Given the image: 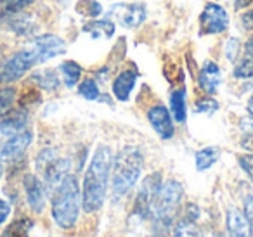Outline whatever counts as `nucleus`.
I'll list each match as a JSON object with an SVG mask.
<instances>
[{
    "mask_svg": "<svg viewBox=\"0 0 253 237\" xmlns=\"http://www.w3.org/2000/svg\"><path fill=\"white\" fill-rule=\"evenodd\" d=\"M32 4L33 0H0V18L18 14Z\"/></svg>",
    "mask_w": 253,
    "mask_h": 237,
    "instance_id": "obj_23",
    "label": "nucleus"
},
{
    "mask_svg": "<svg viewBox=\"0 0 253 237\" xmlns=\"http://www.w3.org/2000/svg\"><path fill=\"white\" fill-rule=\"evenodd\" d=\"M246 109H248L250 116H252V119H253V94H252V95H250L248 102H246Z\"/></svg>",
    "mask_w": 253,
    "mask_h": 237,
    "instance_id": "obj_39",
    "label": "nucleus"
},
{
    "mask_svg": "<svg viewBox=\"0 0 253 237\" xmlns=\"http://www.w3.org/2000/svg\"><path fill=\"white\" fill-rule=\"evenodd\" d=\"M78 94L87 101H99L101 99V90H99L97 83L94 78H87L78 85Z\"/></svg>",
    "mask_w": 253,
    "mask_h": 237,
    "instance_id": "obj_25",
    "label": "nucleus"
},
{
    "mask_svg": "<svg viewBox=\"0 0 253 237\" xmlns=\"http://www.w3.org/2000/svg\"><path fill=\"white\" fill-rule=\"evenodd\" d=\"M0 133L4 135H14L18 132H23L28 123V113L19 109V111H9L7 115L0 116Z\"/></svg>",
    "mask_w": 253,
    "mask_h": 237,
    "instance_id": "obj_17",
    "label": "nucleus"
},
{
    "mask_svg": "<svg viewBox=\"0 0 253 237\" xmlns=\"http://www.w3.org/2000/svg\"><path fill=\"white\" fill-rule=\"evenodd\" d=\"M33 133L30 130H23L14 135H11L5 140L2 146H0V159H14L19 154H23L26 151V147L32 144Z\"/></svg>",
    "mask_w": 253,
    "mask_h": 237,
    "instance_id": "obj_12",
    "label": "nucleus"
},
{
    "mask_svg": "<svg viewBox=\"0 0 253 237\" xmlns=\"http://www.w3.org/2000/svg\"><path fill=\"white\" fill-rule=\"evenodd\" d=\"M198 83H200L201 90H203L205 94H208V95L217 94L218 87H220V83H222V73H220L218 64L213 63V61H207L200 70Z\"/></svg>",
    "mask_w": 253,
    "mask_h": 237,
    "instance_id": "obj_14",
    "label": "nucleus"
},
{
    "mask_svg": "<svg viewBox=\"0 0 253 237\" xmlns=\"http://www.w3.org/2000/svg\"><path fill=\"white\" fill-rule=\"evenodd\" d=\"M173 237H201V234L196 229V223L182 218L173 229Z\"/></svg>",
    "mask_w": 253,
    "mask_h": 237,
    "instance_id": "obj_26",
    "label": "nucleus"
},
{
    "mask_svg": "<svg viewBox=\"0 0 253 237\" xmlns=\"http://www.w3.org/2000/svg\"><path fill=\"white\" fill-rule=\"evenodd\" d=\"M116 32V25L109 19H95L84 26V33H88L92 39H111Z\"/></svg>",
    "mask_w": 253,
    "mask_h": 237,
    "instance_id": "obj_18",
    "label": "nucleus"
},
{
    "mask_svg": "<svg viewBox=\"0 0 253 237\" xmlns=\"http://www.w3.org/2000/svg\"><path fill=\"white\" fill-rule=\"evenodd\" d=\"M238 161H239V166L245 170V173L253 182V154H243V156L238 158Z\"/></svg>",
    "mask_w": 253,
    "mask_h": 237,
    "instance_id": "obj_33",
    "label": "nucleus"
},
{
    "mask_svg": "<svg viewBox=\"0 0 253 237\" xmlns=\"http://www.w3.org/2000/svg\"><path fill=\"white\" fill-rule=\"evenodd\" d=\"M77 11L84 16H88V18H99L102 14V5L97 0H80Z\"/></svg>",
    "mask_w": 253,
    "mask_h": 237,
    "instance_id": "obj_27",
    "label": "nucleus"
},
{
    "mask_svg": "<svg viewBox=\"0 0 253 237\" xmlns=\"http://www.w3.org/2000/svg\"><path fill=\"white\" fill-rule=\"evenodd\" d=\"M239 49H241L239 40L236 39V37H231V39L227 40V43H225V57H227L229 61H234L239 52Z\"/></svg>",
    "mask_w": 253,
    "mask_h": 237,
    "instance_id": "obj_32",
    "label": "nucleus"
},
{
    "mask_svg": "<svg viewBox=\"0 0 253 237\" xmlns=\"http://www.w3.org/2000/svg\"><path fill=\"white\" fill-rule=\"evenodd\" d=\"M184 218L189 220V222H194L200 218V208H198L194 202H187L186 204V213H184Z\"/></svg>",
    "mask_w": 253,
    "mask_h": 237,
    "instance_id": "obj_34",
    "label": "nucleus"
},
{
    "mask_svg": "<svg viewBox=\"0 0 253 237\" xmlns=\"http://www.w3.org/2000/svg\"><path fill=\"white\" fill-rule=\"evenodd\" d=\"M59 71L63 75L64 85L68 88H73L82 78V66L78 63H75V61H64V63H61Z\"/></svg>",
    "mask_w": 253,
    "mask_h": 237,
    "instance_id": "obj_21",
    "label": "nucleus"
},
{
    "mask_svg": "<svg viewBox=\"0 0 253 237\" xmlns=\"http://www.w3.org/2000/svg\"><path fill=\"white\" fill-rule=\"evenodd\" d=\"M170 115L175 121L184 123L187 118V106H186V88H177L170 94Z\"/></svg>",
    "mask_w": 253,
    "mask_h": 237,
    "instance_id": "obj_19",
    "label": "nucleus"
},
{
    "mask_svg": "<svg viewBox=\"0 0 253 237\" xmlns=\"http://www.w3.org/2000/svg\"><path fill=\"white\" fill-rule=\"evenodd\" d=\"M32 80H35L43 90H56L59 87V78H57L56 71L54 70H43V71H39L32 77Z\"/></svg>",
    "mask_w": 253,
    "mask_h": 237,
    "instance_id": "obj_22",
    "label": "nucleus"
},
{
    "mask_svg": "<svg viewBox=\"0 0 253 237\" xmlns=\"http://www.w3.org/2000/svg\"><path fill=\"white\" fill-rule=\"evenodd\" d=\"M162 175L160 173H151L144 178L141 189H139L137 196L134 201V213L141 220H149L153 213V206H155L156 196L162 187Z\"/></svg>",
    "mask_w": 253,
    "mask_h": 237,
    "instance_id": "obj_7",
    "label": "nucleus"
},
{
    "mask_svg": "<svg viewBox=\"0 0 253 237\" xmlns=\"http://www.w3.org/2000/svg\"><path fill=\"white\" fill-rule=\"evenodd\" d=\"M82 192L75 175L68 173L52 196V218L59 229L70 230L77 225L80 215Z\"/></svg>",
    "mask_w": 253,
    "mask_h": 237,
    "instance_id": "obj_3",
    "label": "nucleus"
},
{
    "mask_svg": "<svg viewBox=\"0 0 253 237\" xmlns=\"http://www.w3.org/2000/svg\"><path fill=\"white\" fill-rule=\"evenodd\" d=\"M225 227H227L229 237H252V229H250L245 213H241L236 208H231L227 211Z\"/></svg>",
    "mask_w": 253,
    "mask_h": 237,
    "instance_id": "obj_16",
    "label": "nucleus"
},
{
    "mask_svg": "<svg viewBox=\"0 0 253 237\" xmlns=\"http://www.w3.org/2000/svg\"><path fill=\"white\" fill-rule=\"evenodd\" d=\"M148 121H149V125L153 126V130L158 133L160 139L170 140L173 137V133H175L172 115H170V111L163 104H155L149 109Z\"/></svg>",
    "mask_w": 253,
    "mask_h": 237,
    "instance_id": "obj_10",
    "label": "nucleus"
},
{
    "mask_svg": "<svg viewBox=\"0 0 253 237\" xmlns=\"http://www.w3.org/2000/svg\"><path fill=\"white\" fill-rule=\"evenodd\" d=\"M37 64H40V59L32 45L19 50L0 66V83H12L19 80L25 77L26 71H30Z\"/></svg>",
    "mask_w": 253,
    "mask_h": 237,
    "instance_id": "obj_5",
    "label": "nucleus"
},
{
    "mask_svg": "<svg viewBox=\"0 0 253 237\" xmlns=\"http://www.w3.org/2000/svg\"><path fill=\"white\" fill-rule=\"evenodd\" d=\"M32 47L39 54L40 64L47 63V61L54 59V57L61 56L66 52V43L63 39H59L57 35H42L37 37L32 42Z\"/></svg>",
    "mask_w": 253,
    "mask_h": 237,
    "instance_id": "obj_11",
    "label": "nucleus"
},
{
    "mask_svg": "<svg viewBox=\"0 0 253 237\" xmlns=\"http://www.w3.org/2000/svg\"><path fill=\"white\" fill-rule=\"evenodd\" d=\"M113 151L109 146H101L95 149L90 163L87 166L82 185V208L85 213H95L104 204L108 184L111 178Z\"/></svg>",
    "mask_w": 253,
    "mask_h": 237,
    "instance_id": "obj_1",
    "label": "nucleus"
},
{
    "mask_svg": "<svg viewBox=\"0 0 253 237\" xmlns=\"http://www.w3.org/2000/svg\"><path fill=\"white\" fill-rule=\"evenodd\" d=\"M33 227V222L28 218H21V220H16L14 223L5 229L4 237H28L30 229Z\"/></svg>",
    "mask_w": 253,
    "mask_h": 237,
    "instance_id": "obj_24",
    "label": "nucleus"
},
{
    "mask_svg": "<svg viewBox=\"0 0 253 237\" xmlns=\"http://www.w3.org/2000/svg\"><path fill=\"white\" fill-rule=\"evenodd\" d=\"M194 109H196V113H208V115H211V113L218 109V102L213 101V99H210V97L201 99V101L196 102Z\"/></svg>",
    "mask_w": 253,
    "mask_h": 237,
    "instance_id": "obj_30",
    "label": "nucleus"
},
{
    "mask_svg": "<svg viewBox=\"0 0 253 237\" xmlns=\"http://www.w3.org/2000/svg\"><path fill=\"white\" fill-rule=\"evenodd\" d=\"M239 21H241L243 28L248 30V32H252V30H253V9H250V11L243 12L241 18H239Z\"/></svg>",
    "mask_w": 253,
    "mask_h": 237,
    "instance_id": "obj_35",
    "label": "nucleus"
},
{
    "mask_svg": "<svg viewBox=\"0 0 253 237\" xmlns=\"http://www.w3.org/2000/svg\"><path fill=\"white\" fill-rule=\"evenodd\" d=\"M16 99V90L12 87H4L0 88V116L7 115L12 109Z\"/></svg>",
    "mask_w": 253,
    "mask_h": 237,
    "instance_id": "obj_28",
    "label": "nucleus"
},
{
    "mask_svg": "<svg viewBox=\"0 0 253 237\" xmlns=\"http://www.w3.org/2000/svg\"><path fill=\"white\" fill-rule=\"evenodd\" d=\"M144 170V154L137 146H125L113 158L111 191L115 198H123L134 189Z\"/></svg>",
    "mask_w": 253,
    "mask_h": 237,
    "instance_id": "obj_2",
    "label": "nucleus"
},
{
    "mask_svg": "<svg viewBox=\"0 0 253 237\" xmlns=\"http://www.w3.org/2000/svg\"><path fill=\"white\" fill-rule=\"evenodd\" d=\"M11 28L14 30L18 35H30L33 30V25H30L26 18H19V19H14V21H12Z\"/></svg>",
    "mask_w": 253,
    "mask_h": 237,
    "instance_id": "obj_31",
    "label": "nucleus"
},
{
    "mask_svg": "<svg viewBox=\"0 0 253 237\" xmlns=\"http://www.w3.org/2000/svg\"><path fill=\"white\" fill-rule=\"evenodd\" d=\"M245 54H246V56H250V57H253V35L250 37L248 40H246V43H245Z\"/></svg>",
    "mask_w": 253,
    "mask_h": 237,
    "instance_id": "obj_38",
    "label": "nucleus"
},
{
    "mask_svg": "<svg viewBox=\"0 0 253 237\" xmlns=\"http://www.w3.org/2000/svg\"><path fill=\"white\" fill-rule=\"evenodd\" d=\"M37 168L43 173L47 187L56 189L70 171V159L59 158L54 149H45L37 158Z\"/></svg>",
    "mask_w": 253,
    "mask_h": 237,
    "instance_id": "obj_6",
    "label": "nucleus"
},
{
    "mask_svg": "<svg viewBox=\"0 0 253 237\" xmlns=\"http://www.w3.org/2000/svg\"><path fill=\"white\" fill-rule=\"evenodd\" d=\"M137 83V71L135 70H123L122 73L116 75L113 80V95L118 99L120 102H126L130 99L132 92Z\"/></svg>",
    "mask_w": 253,
    "mask_h": 237,
    "instance_id": "obj_15",
    "label": "nucleus"
},
{
    "mask_svg": "<svg viewBox=\"0 0 253 237\" xmlns=\"http://www.w3.org/2000/svg\"><path fill=\"white\" fill-rule=\"evenodd\" d=\"M25 192L28 206L35 213H42L45 206V184L35 175H26L25 177Z\"/></svg>",
    "mask_w": 253,
    "mask_h": 237,
    "instance_id": "obj_13",
    "label": "nucleus"
},
{
    "mask_svg": "<svg viewBox=\"0 0 253 237\" xmlns=\"http://www.w3.org/2000/svg\"><path fill=\"white\" fill-rule=\"evenodd\" d=\"M253 0H234V7L236 11H243V9H246L250 4H252Z\"/></svg>",
    "mask_w": 253,
    "mask_h": 237,
    "instance_id": "obj_37",
    "label": "nucleus"
},
{
    "mask_svg": "<svg viewBox=\"0 0 253 237\" xmlns=\"http://www.w3.org/2000/svg\"><path fill=\"white\" fill-rule=\"evenodd\" d=\"M9 215H11V204L5 199L0 198V225L9 218Z\"/></svg>",
    "mask_w": 253,
    "mask_h": 237,
    "instance_id": "obj_36",
    "label": "nucleus"
},
{
    "mask_svg": "<svg viewBox=\"0 0 253 237\" xmlns=\"http://www.w3.org/2000/svg\"><path fill=\"white\" fill-rule=\"evenodd\" d=\"M232 75H234V78H238V80H248V78H253V57L243 59L241 63L236 64Z\"/></svg>",
    "mask_w": 253,
    "mask_h": 237,
    "instance_id": "obj_29",
    "label": "nucleus"
},
{
    "mask_svg": "<svg viewBox=\"0 0 253 237\" xmlns=\"http://www.w3.org/2000/svg\"><path fill=\"white\" fill-rule=\"evenodd\" d=\"M184 198V187L177 180H167L162 184L160 192L156 196L155 206H153L151 218L153 230L158 234V237H165L172 229V223L179 213L180 202Z\"/></svg>",
    "mask_w": 253,
    "mask_h": 237,
    "instance_id": "obj_4",
    "label": "nucleus"
},
{
    "mask_svg": "<svg viewBox=\"0 0 253 237\" xmlns=\"http://www.w3.org/2000/svg\"><path fill=\"white\" fill-rule=\"evenodd\" d=\"M109 16L123 28H137L146 21L148 11H146V5L141 2H134V4L122 2L109 9Z\"/></svg>",
    "mask_w": 253,
    "mask_h": 237,
    "instance_id": "obj_9",
    "label": "nucleus"
},
{
    "mask_svg": "<svg viewBox=\"0 0 253 237\" xmlns=\"http://www.w3.org/2000/svg\"><path fill=\"white\" fill-rule=\"evenodd\" d=\"M229 28V14L220 4L208 2L200 14V35H220Z\"/></svg>",
    "mask_w": 253,
    "mask_h": 237,
    "instance_id": "obj_8",
    "label": "nucleus"
},
{
    "mask_svg": "<svg viewBox=\"0 0 253 237\" xmlns=\"http://www.w3.org/2000/svg\"><path fill=\"white\" fill-rule=\"evenodd\" d=\"M218 149L217 147H203L194 154V163H196L198 171H207L217 163Z\"/></svg>",
    "mask_w": 253,
    "mask_h": 237,
    "instance_id": "obj_20",
    "label": "nucleus"
}]
</instances>
